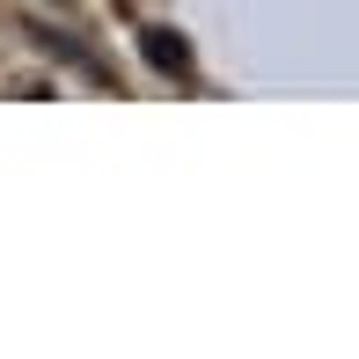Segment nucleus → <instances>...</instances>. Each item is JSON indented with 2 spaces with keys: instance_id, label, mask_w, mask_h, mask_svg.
Masks as SVG:
<instances>
[{
  "instance_id": "obj_1",
  "label": "nucleus",
  "mask_w": 359,
  "mask_h": 359,
  "mask_svg": "<svg viewBox=\"0 0 359 359\" xmlns=\"http://www.w3.org/2000/svg\"><path fill=\"white\" fill-rule=\"evenodd\" d=\"M147 52H154V67H176V74H184V44H176L169 29H147Z\"/></svg>"
}]
</instances>
